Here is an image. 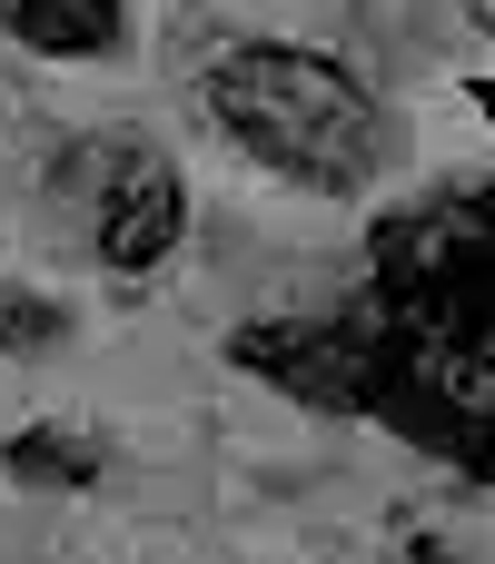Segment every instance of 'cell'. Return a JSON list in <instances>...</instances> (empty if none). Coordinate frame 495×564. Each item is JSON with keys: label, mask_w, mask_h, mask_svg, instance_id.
<instances>
[{"label": "cell", "mask_w": 495, "mask_h": 564, "mask_svg": "<svg viewBox=\"0 0 495 564\" xmlns=\"http://www.w3.org/2000/svg\"><path fill=\"white\" fill-rule=\"evenodd\" d=\"M228 367L327 416H377L495 486V188H437L367 228V268L318 317H258Z\"/></svg>", "instance_id": "6da1fadb"}, {"label": "cell", "mask_w": 495, "mask_h": 564, "mask_svg": "<svg viewBox=\"0 0 495 564\" xmlns=\"http://www.w3.org/2000/svg\"><path fill=\"white\" fill-rule=\"evenodd\" d=\"M208 119H218L248 159H268V169L298 178V188H327V198H357V188L377 178V159H387L377 99H367L337 59L288 50V40L228 50V59L208 69Z\"/></svg>", "instance_id": "7a4b0ae2"}, {"label": "cell", "mask_w": 495, "mask_h": 564, "mask_svg": "<svg viewBox=\"0 0 495 564\" xmlns=\"http://www.w3.org/2000/svg\"><path fill=\"white\" fill-rule=\"evenodd\" d=\"M89 169H99V218H89L99 258H109L119 278L159 268V258L179 248V218H189L179 169H169L159 149H109V159H89Z\"/></svg>", "instance_id": "3957f363"}, {"label": "cell", "mask_w": 495, "mask_h": 564, "mask_svg": "<svg viewBox=\"0 0 495 564\" xmlns=\"http://www.w3.org/2000/svg\"><path fill=\"white\" fill-rule=\"evenodd\" d=\"M0 30L20 50H50V59H109L129 40L119 0H0Z\"/></svg>", "instance_id": "277c9868"}, {"label": "cell", "mask_w": 495, "mask_h": 564, "mask_svg": "<svg viewBox=\"0 0 495 564\" xmlns=\"http://www.w3.org/2000/svg\"><path fill=\"white\" fill-rule=\"evenodd\" d=\"M0 466L20 476V486H99V446L89 436H69V426H20L10 446H0Z\"/></svg>", "instance_id": "5b68a950"}, {"label": "cell", "mask_w": 495, "mask_h": 564, "mask_svg": "<svg viewBox=\"0 0 495 564\" xmlns=\"http://www.w3.org/2000/svg\"><path fill=\"white\" fill-rule=\"evenodd\" d=\"M69 337V317L50 307V297H0V347L10 357H40V347H60Z\"/></svg>", "instance_id": "8992f818"}, {"label": "cell", "mask_w": 495, "mask_h": 564, "mask_svg": "<svg viewBox=\"0 0 495 564\" xmlns=\"http://www.w3.org/2000/svg\"><path fill=\"white\" fill-rule=\"evenodd\" d=\"M476 20H486V30H495V0H476Z\"/></svg>", "instance_id": "52a82bcc"}, {"label": "cell", "mask_w": 495, "mask_h": 564, "mask_svg": "<svg viewBox=\"0 0 495 564\" xmlns=\"http://www.w3.org/2000/svg\"><path fill=\"white\" fill-rule=\"evenodd\" d=\"M476 99H486V119H495V79H486V89H476Z\"/></svg>", "instance_id": "ba28073f"}]
</instances>
